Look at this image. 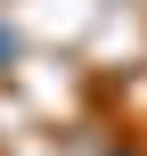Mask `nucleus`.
I'll use <instances>...</instances> for the list:
<instances>
[{"instance_id":"obj_1","label":"nucleus","mask_w":147,"mask_h":156,"mask_svg":"<svg viewBox=\"0 0 147 156\" xmlns=\"http://www.w3.org/2000/svg\"><path fill=\"white\" fill-rule=\"evenodd\" d=\"M0 58H8V33H0Z\"/></svg>"}]
</instances>
